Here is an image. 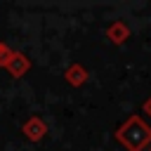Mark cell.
Listing matches in <instances>:
<instances>
[{
    "instance_id": "6da1fadb",
    "label": "cell",
    "mask_w": 151,
    "mask_h": 151,
    "mask_svg": "<svg viewBox=\"0 0 151 151\" xmlns=\"http://www.w3.org/2000/svg\"><path fill=\"white\" fill-rule=\"evenodd\" d=\"M146 109H149V111H151V101H149V104H146Z\"/></svg>"
}]
</instances>
